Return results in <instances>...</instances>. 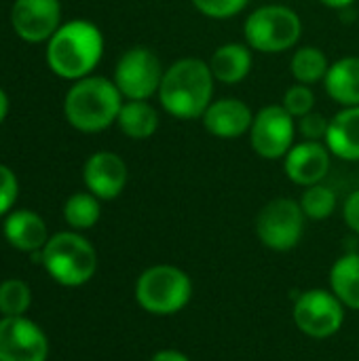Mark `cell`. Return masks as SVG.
<instances>
[{
    "instance_id": "12",
    "label": "cell",
    "mask_w": 359,
    "mask_h": 361,
    "mask_svg": "<svg viewBox=\"0 0 359 361\" xmlns=\"http://www.w3.org/2000/svg\"><path fill=\"white\" fill-rule=\"evenodd\" d=\"M49 341L30 319H0V361H47Z\"/></svg>"
},
{
    "instance_id": "30",
    "label": "cell",
    "mask_w": 359,
    "mask_h": 361,
    "mask_svg": "<svg viewBox=\"0 0 359 361\" xmlns=\"http://www.w3.org/2000/svg\"><path fill=\"white\" fill-rule=\"evenodd\" d=\"M343 220L347 228L359 237V188L353 190L343 203Z\"/></svg>"
},
{
    "instance_id": "14",
    "label": "cell",
    "mask_w": 359,
    "mask_h": 361,
    "mask_svg": "<svg viewBox=\"0 0 359 361\" xmlns=\"http://www.w3.org/2000/svg\"><path fill=\"white\" fill-rule=\"evenodd\" d=\"M286 178L296 186H313L324 182L332 165V152L324 142H298L281 159Z\"/></svg>"
},
{
    "instance_id": "25",
    "label": "cell",
    "mask_w": 359,
    "mask_h": 361,
    "mask_svg": "<svg viewBox=\"0 0 359 361\" xmlns=\"http://www.w3.org/2000/svg\"><path fill=\"white\" fill-rule=\"evenodd\" d=\"M30 307V288L19 279L0 286V313L4 317H21Z\"/></svg>"
},
{
    "instance_id": "31",
    "label": "cell",
    "mask_w": 359,
    "mask_h": 361,
    "mask_svg": "<svg viewBox=\"0 0 359 361\" xmlns=\"http://www.w3.org/2000/svg\"><path fill=\"white\" fill-rule=\"evenodd\" d=\"M150 361H193L186 353H182V351H178V349H161V351H157Z\"/></svg>"
},
{
    "instance_id": "28",
    "label": "cell",
    "mask_w": 359,
    "mask_h": 361,
    "mask_svg": "<svg viewBox=\"0 0 359 361\" xmlns=\"http://www.w3.org/2000/svg\"><path fill=\"white\" fill-rule=\"evenodd\" d=\"M330 118H326L322 112H309L303 118H296V131L307 142H326Z\"/></svg>"
},
{
    "instance_id": "17",
    "label": "cell",
    "mask_w": 359,
    "mask_h": 361,
    "mask_svg": "<svg viewBox=\"0 0 359 361\" xmlns=\"http://www.w3.org/2000/svg\"><path fill=\"white\" fill-rule=\"evenodd\" d=\"M332 157L358 163L359 161V106L341 108L328 125L326 142Z\"/></svg>"
},
{
    "instance_id": "7",
    "label": "cell",
    "mask_w": 359,
    "mask_h": 361,
    "mask_svg": "<svg viewBox=\"0 0 359 361\" xmlns=\"http://www.w3.org/2000/svg\"><path fill=\"white\" fill-rule=\"evenodd\" d=\"M307 216L296 199L277 197L262 205L254 220L258 241L271 252H292L305 237Z\"/></svg>"
},
{
    "instance_id": "16",
    "label": "cell",
    "mask_w": 359,
    "mask_h": 361,
    "mask_svg": "<svg viewBox=\"0 0 359 361\" xmlns=\"http://www.w3.org/2000/svg\"><path fill=\"white\" fill-rule=\"evenodd\" d=\"M207 63L216 82L233 87L250 76L254 66V51L245 42H224L212 53Z\"/></svg>"
},
{
    "instance_id": "5",
    "label": "cell",
    "mask_w": 359,
    "mask_h": 361,
    "mask_svg": "<svg viewBox=\"0 0 359 361\" xmlns=\"http://www.w3.org/2000/svg\"><path fill=\"white\" fill-rule=\"evenodd\" d=\"M245 44L262 55H279L294 49L303 36V19L288 4H262L243 21Z\"/></svg>"
},
{
    "instance_id": "33",
    "label": "cell",
    "mask_w": 359,
    "mask_h": 361,
    "mask_svg": "<svg viewBox=\"0 0 359 361\" xmlns=\"http://www.w3.org/2000/svg\"><path fill=\"white\" fill-rule=\"evenodd\" d=\"M8 95H6V91L0 87V125L4 123V118H6V114H8Z\"/></svg>"
},
{
    "instance_id": "4",
    "label": "cell",
    "mask_w": 359,
    "mask_h": 361,
    "mask_svg": "<svg viewBox=\"0 0 359 361\" xmlns=\"http://www.w3.org/2000/svg\"><path fill=\"white\" fill-rule=\"evenodd\" d=\"M193 298L190 275L176 264H152L135 281V302L154 317H171L188 307Z\"/></svg>"
},
{
    "instance_id": "20",
    "label": "cell",
    "mask_w": 359,
    "mask_h": 361,
    "mask_svg": "<svg viewBox=\"0 0 359 361\" xmlns=\"http://www.w3.org/2000/svg\"><path fill=\"white\" fill-rule=\"evenodd\" d=\"M116 125H118L121 133L127 135L129 140L144 142V140H150L157 133V129L161 125V118H159V110L150 102L125 99L123 108L118 112Z\"/></svg>"
},
{
    "instance_id": "32",
    "label": "cell",
    "mask_w": 359,
    "mask_h": 361,
    "mask_svg": "<svg viewBox=\"0 0 359 361\" xmlns=\"http://www.w3.org/2000/svg\"><path fill=\"white\" fill-rule=\"evenodd\" d=\"M317 2H322V4H324V6H328V8L345 11V8L353 6V2H355V0H317Z\"/></svg>"
},
{
    "instance_id": "3",
    "label": "cell",
    "mask_w": 359,
    "mask_h": 361,
    "mask_svg": "<svg viewBox=\"0 0 359 361\" xmlns=\"http://www.w3.org/2000/svg\"><path fill=\"white\" fill-rule=\"evenodd\" d=\"M125 97L112 78L85 76L74 80L63 97V116L80 133H99L118 118Z\"/></svg>"
},
{
    "instance_id": "21",
    "label": "cell",
    "mask_w": 359,
    "mask_h": 361,
    "mask_svg": "<svg viewBox=\"0 0 359 361\" xmlns=\"http://www.w3.org/2000/svg\"><path fill=\"white\" fill-rule=\"evenodd\" d=\"M330 290L345 305V309L359 311V252H349L330 267Z\"/></svg>"
},
{
    "instance_id": "24",
    "label": "cell",
    "mask_w": 359,
    "mask_h": 361,
    "mask_svg": "<svg viewBox=\"0 0 359 361\" xmlns=\"http://www.w3.org/2000/svg\"><path fill=\"white\" fill-rule=\"evenodd\" d=\"M99 216H102V203L89 190L74 192L63 205V218L76 231H87V228L95 226Z\"/></svg>"
},
{
    "instance_id": "29",
    "label": "cell",
    "mask_w": 359,
    "mask_h": 361,
    "mask_svg": "<svg viewBox=\"0 0 359 361\" xmlns=\"http://www.w3.org/2000/svg\"><path fill=\"white\" fill-rule=\"evenodd\" d=\"M17 192H19V184L13 169L0 163V216H4L13 207Z\"/></svg>"
},
{
    "instance_id": "19",
    "label": "cell",
    "mask_w": 359,
    "mask_h": 361,
    "mask_svg": "<svg viewBox=\"0 0 359 361\" xmlns=\"http://www.w3.org/2000/svg\"><path fill=\"white\" fill-rule=\"evenodd\" d=\"M4 237L19 252H42L49 241L44 220L30 209H19L6 216Z\"/></svg>"
},
{
    "instance_id": "2",
    "label": "cell",
    "mask_w": 359,
    "mask_h": 361,
    "mask_svg": "<svg viewBox=\"0 0 359 361\" xmlns=\"http://www.w3.org/2000/svg\"><path fill=\"white\" fill-rule=\"evenodd\" d=\"M104 55V34L87 19H72L57 27L47 40V66L63 80L91 76Z\"/></svg>"
},
{
    "instance_id": "13",
    "label": "cell",
    "mask_w": 359,
    "mask_h": 361,
    "mask_svg": "<svg viewBox=\"0 0 359 361\" xmlns=\"http://www.w3.org/2000/svg\"><path fill=\"white\" fill-rule=\"evenodd\" d=\"M129 180L127 163L121 154L112 150H97L93 152L83 167V182L91 195H95L99 201H112L116 199Z\"/></svg>"
},
{
    "instance_id": "10",
    "label": "cell",
    "mask_w": 359,
    "mask_h": 361,
    "mask_svg": "<svg viewBox=\"0 0 359 361\" xmlns=\"http://www.w3.org/2000/svg\"><path fill=\"white\" fill-rule=\"evenodd\" d=\"M296 118L281 106L271 104L254 114L250 127V146L264 161L284 159L296 144Z\"/></svg>"
},
{
    "instance_id": "22",
    "label": "cell",
    "mask_w": 359,
    "mask_h": 361,
    "mask_svg": "<svg viewBox=\"0 0 359 361\" xmlns=\"http://www.w3.org/2000/svg\"><path fill=\"white\" fill-rule=\"evenodd\" d=\"M328 70H330V59L315 44L298 47V49H294V53L290 57V74L300 85L313 87L317 82H324Z\"/></svg>"
},
{
    "instance_id": "6",
    "label": "cell",
    "mask_w": 359,
    "mask_h": 361,
    "mask_svg": "<svg viewBox=\"0 0 359 361\" xmlns=\"http://www.w3.org/2000/svg\"><path fill=\"white\" fill-rule=\"evenodd\" d=\"M42 264L57 283L78 288L95 275L97 254L83 235L57 233L42 247Z\"/></svg>"
},
{
    "instance_id": "26",
    "label": "cell",
    "mask_w": 359,
    "mask_h": 361,
    "mask_svg": "<svg viewBox=\"0 0 359 361\" xmlns=\"http://www.w3.org/2000/svg\"><path fill=\"white\" fill-rule=\"evenodd\" d=\"M281 106L294 116V118H303L305 114L315 110V93L309 85H292L286 89L284 97H281Z\"/></svg>"
},
{
    "instance_id": "11",
    "label": "cell",
    "mask_w": 359,
    "mask_h": 361,
    "mask_svg": "<svg viewBox=\"0 0 359 361\" xmlns=\"http://www.w3.org/2000/svg\"><path fill=\"white\" fill-rule=\"evenodd\" d=\"M15 34L32 44L47 42L61 25L59 0H15L11 8Z\"/></svg>"
},
{
    "instance_id": "23",
    "label": "cell",
    "mask_w": 359,
    "mask_h": 361,
    "mask_svg": "<svg viewBox=\"0 0 359 361\" xmlns=\"http://www.w3.org/2000/svg\"><path fill=\"white\" fill-rule=\"evenodd\" d=\"M307 220H313V222H322V220H328L334 216L336 207H339V197L334 192V188L326 186L324 182L320 184H313V186H307L298 199Z\"/></svg>"
},
{
    "instance_id": "8",
    "label": "cell",
    "mask_w": 359,
    "mask_h": 361,
    "mask_svg": "<svg viewBox=\"0 0 359 361\" xmlns=\"http://www.w3.org/2000/svg\"><path fill=\"white\" fill-rule=\"evenodd\" d=\"M345 305L332 290L311 288L296 296L292 307V322L300 334L313 341H328L345 326Z\"/></svg>"
},
{
    "instance_id": "27",
    "label": "cell",
    "mask_w": 359,
    "mask_h": 361,
    "mask_svg": "<svg viewBox=\"0 0 359 361\" xmlns=\"http://www.w3.org/2000/svg\"><path fill=\"white\" fill-rule=\"evenodd\" d=\"M190 4L207 19L224 21L237 17L250 4V0H190Z\"/></svg>"
},
{
    "instance_id": "1",
    "label": "cell",
    "mask_w": 359,
    "mask_h": 361,
    "mask_svg": "<svg viewBox=\"0 0 359 361\" xmlns=\"http://www.w3.org/2000/svg\"><path fill=\"white\" fill-rule=\"evenodd\" d=\"M214 91L216 78L209 63L199 57H182L165 68L157 99L169 116L195 121L214 102Z\"/></svg>"
},
{
    "instance_id": "9",
    "label": "cell",
    "mask_w": 359,
    "mask_h": 361,
    "mask_svg": "<svg viewBox=\"0 0 359 361\" xmlns=\"http://www.w3.org/2000/svg\"><path fill=\"white\" fill-rule=\"evenodd\" d=\"M165 66L161 57L144 44L127 49L114 66V85L125 99L150 102L159 93Z\"/></svg>"
},
{
    "instance_id": "15",
    "label": "cell",
    "mask_w": 359,
    "mask_h": 361,
    "mask_svg": "<svg viewBox=\"0 0 359 361\" xmlns=\"http://www.w3.org/2000/svg\"><path fill=\"white\" fill-rule=\"evenodd\" d=\"M254 110L239 97H218L209 104L201 123L216 140H239L250 133Z\"/></svg>"
},
{
    "instance_id": "18",
    "label": "cell",
    "mask_w": 359,
    "mask_h": 361,
    "mask_svg": "<svg viewBox=\"0 0 359 361\" xmlns=\"http://www.w3.org/2000/svg\"><path fill=\"white\" fill-rule=\"evenodd\" d=\"M324 89L328 97L341 108L359 106V57L347 55L330 63L324 78Z\"/></svg>"
}]
</instances>
